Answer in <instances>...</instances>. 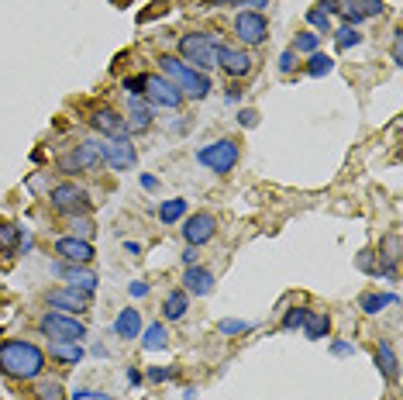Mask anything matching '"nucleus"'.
<instances>
[{
  "mask_svg": "<svg viewBox=\"0 0 403 400\" xmlns=\"http://www.w3.org/2000/svg\"><path fill=\"white\" fill-rule=\"evenodd\" d=\"M0 373L7 380H39L45 373V352L24 339L0 341Z\"/></svg>",
  "mask_w": 403,
  "mask_h": 400,
  "instance_id": "obj_1",
  "label": "nucleus"
},
{
  "mask_svg": "<svg viewBox=\"0 0 403 400\" xmlns=\"http://www.w3.org/2000/svg\"><path fill=\"white\" fill-rule=\"evenodd\" d=\"M159 66L166 69V76H173V83L179 86V94L190 100H204L211 94V80H207V73H200V69H193L186 62H179L176 56H162Z\"/></svg>",
  "mask_w": 403,
  "mask_h": 400,
  "instance_id": "obj_2",
  "label": "nucleus"
},
{
  "mask_svg": "<svg viewBox=\"0 0 403 400\" xmlns=\"http://www.w3.org/2000/svg\"><path fill=\"white\" fill-rule=\"evenodd\" d=\"M217 41H214L211 31H190V35H183L179 39V56L190 62L193 69H214L217 66Z\"/></svg>",
  "mask_w": 403,
  "mask_h": 400,
  "instance_id": "obj_3",
  "label": "nucleus"
},
{
  "mask_svg": "<svg viewBox=\"0 0 403 400\" xmlns=\"http://www.w3.org/2000/svg\"><path fill=\"white\" fill-rule=\"evenodd\" d=\"M196 159H200V166H207L211 173H217V176H228L231 169L238 166V159H242V149H238L234 139H217L211 145H204L196 152Z\"/></svg>",
  "mask_w": 403,
  "mask_h": 400,
  "instance_id": "obj_4",
  "label": "nucleus"
},
{
  "mask_svg": "<svg viewBox=\"0 0 403 400\" xmlns=\"http://www.w3.org/2000/svg\"><path fill=\"white\" fill-rule=\"evenodd\" d=\"M49 200H52V207H56L59 214H69V218H79V214H90V207H94V200L90 194L76 186V183H59L49 190Z\"/></svg>",
  "mask_w": 403,
  "mask_h": 400,
  "instance_id": "obj_5",
  "label": "nucleus"
},
{
  "mask_svg": "<svg viewBox=\"0 0 403 400\" xmlns=\"http://www.w3.org/2000/svg\"><path fill=\"white\" fill-rule=\"evenodd\" d=\"M41 335H49V339L56 341H83L86 339V324L73 314H59V311H49V314H41L39 321Z\"/></svg>",
  "mask_w": 403,
  "mask_h": 400,
  "instance_id": "obj_6",
  "label": "nucleus"
},
{
  "mask_svg": "<svg viewBox=\"0 0 403 400\" xmlns=\"http://www.w3.org/2000/svg\"><path fill=\"white\" fill-rule=\"evenodd\" d=\"M96 145V156H100V162L104 166H111V169H131L134 159H138V152H134V145L131 139H124V141H117V139H94Z\"/></svg>",
  "mask_w": 403,
  "mask_h": 400,
  "instance_id": "obj_7",
  "label": "nucleus"
},
{
  "mask_svg": "<svg viewBox=\"0 0 403 400\" xmlns=\"http://www.w3.org/2000/svg\"><path fill=\"white\" fill-rule=\"evenodd\" d=\"M145 97L152 107H166V111H176L183 104V94L169 76H145Z\"/></svg>",
  "mask_w": 403,
  "mask_h": 400,
  "instance_id": "obj_8",
  "label": "nucleus"
},
{
  "mask_svg": "<svg viewBox=\"0 0 403 400\" xmlns=\"http://www.w3.org/2000/svg\"><path fill=\"white\" fill-rule=\"evenodd\" d=\"M100 156H96V145L94 139L76 145V149H69L66 156H59V173H66V176H76V173H86V169H94Z\"/></svg>",
  "mask_w": 403,
  "mask_h": 400,
  "instance_id": "obj_9",
  "label": "nucleus"
},
{
  "mask_svg": "<svg viewBox=\"0 0 403 400\" xmlns=\"http://www.w3.org/2000/svg\"><path fill=\"white\" fill-rule=\"evenodd\" d=\"M234 35L245 41V45H262L269 39V21L259 11H242L234 18Z\"/></svg>",
  "mask_w": 403,
  "mask_h": 400,
  "instance_id": "obj_10",
  "label": "nucleus"
},
{
  "mask_svg": "<svg viewBox=\"0 0 403 400\" xmlns=\"http://www.w3.org/2000/svg\"><path fill=\"white\" fill-rule=\"evenodd\" d=\"M214 231H217V221H214L211 211H196V214H190L186 224H183V239H186V245H193V249L207 245V241L214 239Z\"/></svg>",
  "mask_w": 403,
  "mask_h": 400,
  "instance_id": "obj_11",
  "label": "nucleus"
},
{
  "mask_svg": "<svg viewBox=\"0 0 403 400\" xmlns=\"http://www.w3.org/2000/svg\"><path fill=\"white\" fill-rule=\"evenodd\" d=\"M90 300H94V294L62 286V290H52V294H49V307H56L59 314H73V318H76L83 311H90Z\"/></svg>",
  "mask_w": 403,
  "mask_h": 400,
  "instance_id": "obj_12",
  "label": "nucleus"
},
{
  "mask_svg": "<svg viewBox=\"0 0 403 400\" xmlns=\"http://www.w3.org/2000/svg\"><path fill=\"white\" fill-rule=\"evenodd\" d=\"M52 273L66 280V286H73V290H83V294H94L96 290V273L90 266H73V262H56L52 266Z\"/></svg>",
  "mask_w": 403,
  "mask_h": 400,
  "instance_id": "obj_13",
  "label": "nucleus"
},
{
  "mask_svg": "<svg viewBox=\"0 0 403 400\" xmlns=\"http://www.w3.org/2000/svg\"><path fill=\"white\" fill-rule=\"evenodd\" d=\"M90 124H94V128L100 131V135H104V139H117V141L131 139V135H128V128H124V118L117 114L114 107H94V114H90Z\"/></svg>",
  "mask_w": 403,
  "mask_h": 400,
  "instance_id": "obj_14",
  "label": "nucleus"
},
{
  "mask_svg": "<svg viewBox=\"0 0 403 400\" xmlns=\"http://www.w3.org/2000/svg\"><path fill=\"white\" fill-rule=\"evenodd\" d=\"M217 66L228 73V76H249L252 73V56L245 52V49H234V45H217Z\"/></svg>",
  "mask_w": 403,
  "mask_h": 400,
  "instance_id": "obj_15",
  "label": "nucleus"
},
{
  "mask_svg": "<svg viewBox=\"0 0 403 400\" xmlns=\"http://www.w3.org/2000/svg\"><path fill=\"white\" fill-rule=\"evenodd\" d=\"M56 256L66 262H73V266H90L94 262V241H83V239H73V235H66V239L56 241Z\"/></svg>",
  "mask_w": 403,
  "mask_h": 400,
  "instance_id": "obj_16",
  "label": "nucleus"
},
{
  "mask_svg": "<svg viewBox=\"0 0 403 400\" xmlns=\"http://www.w3.org/2000/svg\"><path fill=\"white\" fill-rule=\"evenodd\" d=\"M183 290L193 294V297H207L214 290V273L207 266H186V273H183Z\"/></svg>",
  "mask_w": 403,
  "mask_h": 400,
  "instance_id": "obj_17",
  "label": "nucleus"
},
{
  "mask_svg": "<svg viewBox=\"0 0 403 400\" xmlns=\"http://www.w3.org/2000/svg\"><path fill=\"white\" fill-rule=\"evenodd\" d=\"M128 107H131V114L124 118V128H128V135L149 131V128H152V107H149V104H145L141 97H128Z\"/></svg>",
  "mask_w": 403,
  "mask_h": 400,
  "instance_id": "obj_18",
  "label": "nucleus"
},
{
  "mask_svg": "<svg viewBox=\"0 0 403 400\" xmlns=\"http://www.w3.org/2000/svg\"><path fill=\"white\" fill-rule=\"evenodd\" d=\"M376 366H379V373H383L389 383H397V376H400V359H397V352H393V341H379L376 345Z\"/></svg>",
  "mask_w": 403,
  "mask_h": 400,
  "instance_id": "obj_19",
  "label": "nucleus"
},
{
  "mask_svg": "<svg viewBox=\"0 0 403 400\" xmlns=\"http://www.w3.org/2000/svg\"><path fill=\"white\" fill-rule=\"evenodd\" d=\"M114 335L117 339H124V341H131V339L141 335V314H138L134 307H124V311L114 318Z\"/></svg>",
  "mask_w": 403,
  "mask_h": 400,
  "instance_id": "obj_20",
  "label": "nucleus"
},
{
  "mask_svg": "<svg viewBox=\"0 0 403 400\" xmlns=\"http://www.w3.org/2000/svg\"><path fill=\"white\" fill-rule=\"evenodd\" d=\"M49 356L59 359L62 366H79L86 352H83V345H79V341H56V339H52V341H49Z\"/></svg>",
  "mask_w": 403,
  "mask_h": 400,
  "instance_id": "obj_21",
  "label": "nucleus"
},
{
  "mask_svg": "<svg viewBox=\"0 0 403 400\" xmlns=\"http://www.w3.org/2000/svg\"><path fill=\"white\" fill-rule=\"evenodd\" d=\"M186 311H190V294H186V290H169L166 300H162V314H166V321L186 318Z\"/></svg>",
  "mask_w": 403,
  "mask_h": 400,
  "instance_id": "obj_22",
  "label": "nucleus"
},
{
  "mask_svg": "<svg viewBox=\"0 0 403 400\" xmlns=\"http://www.w3.org/2000/svg\"><path fill=\"white\" fill-rule=\"evenodd\" d=\"M310 341H321L327 339V331H331V318H327L324 311H307V321H304V328H300Z\"/></svg>",
  "mask_w": 403,
  "mask_h": 400,
  "instance_id": "obj_23",
  "label": "nucleus"
},
{
  "mask_svg": "<svg viewBox=\"0 0 403 400\" xmlns=\"http://www.w3.org/2000/svg\"><path fill=\"white\" fill-rule=\"evenodd\" d=\"M141 345L149 349V352H162L166 345H169V328L166 324H149V328H141Z\"/></svg>",
  "mask_w": 403,
  "mask_h": 400,
  "instance_id": "obj_24",
  "label": "nucleus"
},
{
  "mask_svg": "<svg viewBox=\"0 0 403 400\" xmlns=\"http://www.w3.org/2000/svg\"><path fill=\"white\" fill-rule=\"evenodd\" d=\"M186 218V197H173L159 204V221L162 224H176V221Z\"/></svg>",
  "mask_w": 403,
  "mask_h": 400,
  "instance_id": "obj_25",
  "label": "nucleus"
},
{
  "mask_svg": "<svg viewBox=\"0 0 403 400\" xmlns=\"http://www.w3.org/2000/svg\"><path fill=\"white\" fill-rule=\"evenodd\" d=\"M21 235H24V228H21V224L0 221V252H4V256H14V249H18Z\"/></svg>",
  "mask_w": 403,
  "mask_h": 400,
  "instance_id": "obj_26",
  "label": "nucleus"
},
{
  "mask_svg": "<svg viewBox=\"0 0 403 400\" xmlns=\"http://www.w3.org/2000/svg\"><path fill=\"white\" fill-rule=\"evenodd\" d=\"M397 300H400L397 294H365V297L359 300V307H362L365 314H379L383 307H393Z\"/></svg>",
  "mask_w": 403,
  "mask_h": 400,
  "instance_id": "obj_27",
  "label": "nucleus"
},
{
  "mask_svg": "<svg viewBox=\"0 0 403 400\" xmlns=\"http://www.w3.org/2000/svg\"><path fill=\"white\" fill-rule=\"evenodd\" d=\"M334 69V59L331 56H324V52H314L307 62V76H314V80H321V76H327Z\"/></svg>",
  "mask_w": 403,
  "mask_h": 400,
  "instance_id": "obj_28",
  "label": "nucleus"
},
{
  "mask_svg": "<svg viewBox=\"0 0 403 400\" xmlns=\"http://www.w3.org/2000/svg\"><path fill=\"white\" fill-rule=\"evenodd\" d=\"M317 45H321V35H317V31H300V35H297V41H293V52L314 56V52H317Z\"/></svg>",
  "mask_w": 403,
  "mask_h": 400,
  "instance_id": "obj_29",
  "label": "nucleus"
},
{
  "mask_svg": "<svg viewBox=\"0 0 403 400\" xmlns=\"http://www.w3.org/2000/svg\"><path fill=\"white\" fill-rule=\"evenodd\" d=\"M334 41H338V49H355V45H362V35H359V28H338V31H331Z\"/></svg>",
  "mask_w": 403,
  "mask_h": 400,
  "instance_id": "obj_30",
  "label": "nucleus"
},
{
  "mask_svg": "<svg viewBox=\"0 0 403 400\" xmlns=\"http://www.w3.org/2000/svg\"><path fill=\"white\" fill-rule=\"evenodd\" d=\"M307 24L317 31V35H331V18H327L321 7H310L307 11Z\"/></svg>",
  "mask_w": 403,
  "mask_h": 400,
  "instance_id": "obj_31",
  "label": "nucleus"
},
{
  "mask_svg": "<svg viewBox=\"0 0 403 400\" xmlns=\"http://www.w3.org/2000/svg\"><path fill=\"white\" fill-rule=\"evenodd\" d=\"M379 256H383L386 262H397L400 259V231H389L383 239V249H379Z\"/></svg>",
  "mask_w": 403,
  "mask_h": 400,
  "instance_id": "obj_32",
  "label": "nucleus"
},
{
  "mask_svg": "<svg viewBox=\"0 0 403 400\" xmlns=\"http://www.w3.org/2000/svg\"><path fill=\"white\" fill-rule=\"evenodd\" d=\"M35 397L39 400H62V383L59 380H41L35 386Z\"/></svg>",
  "mask_w": 403,
  "mask_h": 400,
  "instance_id": "obj_33",
  "label": "nucleus"
},
{
  "mask_svg": "<svg viewBox=\"0 0 403 400\" xmlns=\"http://www.w3.org/2000/svg\"><path fill=\"white\" fill-rule=\"evenodd\" d=\"M217 331H221V335H245V331H252V321L224 318L221 324H217Z\"/></svg>",
  "mask_w": 403,
  "mask_h": 400,
  "instance_id": "obj_34",
  "label": "nucleus"
},
{
  "mask_svg": "<svg viewBox=\"0 0 403 400\" xmlns=\"http://www.w3.org/2000/svg\"><path fill=\"white\" fill-rule=\"evenodd\" d=\"M94 221L86 218V214H79V218H73V239H83V241H90L94 239Z\"/></svg>",
  "mask_w": 403,
  "mask_h": 400,
  "instance_id": "obj_35",
  "label": "nucleus"
},
{
  "mask_svg": "<svg viewBox=\"0 0 403 400\" xmlns=\"http://www.w3.org/2000/svg\"><path fill=\"white\" fill-rule=\"evenodd\" d=\"M355 11H359L362 18H379L386 11V4L383 0H355Z\"/></svg>",
  "mask_w": 403,
  "mask_h": 400,
  "instance_id": "obj_36",
  "label": "nucleus"
},
{
  "mask_svg": "<svg viewBox=\"0 0 403 400\" xmlns=\"http://www.w3.org/2000/svg\"><path fill=\"white\" fill-rule=\"evenodd\" d=\"M304 321H307V307H293L283 314V328L287 331H297V328H304Z\"/></svg>",
  "mask_w": 403,
  "mask_h": 400,
  "instance_id": "obj_37",
  "label": "nucleus"
},
{
  "mask_svg": "<svg viewBox=\"0 0 403 400\" xmlns=\"http://www.w3.org/2000/svg\"><path fill=\"white\" fill-rule=\"evenodd\" d=\"M149 380H152V383L176 380V366H152V369H149Z\"/></svg>",
  "mask_w": 403,
  "mask_h": 400,
  "instance_id": "obj_38",
  "label": "nucleus"
},
{
  "mask_svg": "<svg viewBox=\"0 0 403 400\" xmlns=\"http://www.w3.org/2000/svg\"><path fill=\"white\" fill-rule=\"evenodd\" d=\"M124 90H128V97H145V76H128Z\"/></svg>",
  "mask_w": 403,
  "mask_h": 400,
  "instance_id": "obj_39",
  "label": "nucleus"
},
{
  "mask_svg": "<svg viewBox=\"0 0 403 400\" xmlns=\"http://www.w3.org/2000/svg\"><path fill=\"white\" fill-rule=\"evenodd\" d=\"M234 121H238L242 128H255V124H259V111H252V107H242Z\"/></svg>",
  "mask_w": 403,
  "mask_h": 400,
  "instance_id": "obj_40",
  "label": "nucleus"
},
{
  "mask_svg": "<svg viewBox=\"0 0 403 400\" xmlns=\"http://www.w3.org/2000/svg\"><path fill=\"white\" fill-rule=\"evenodd\" d=\"M372 256H376L372 249H362V252H359V259H355V266H359L362 273H372V266H376V259H372Z\"/></svg>",
  "mask_w": 403,
  "mask_h": 400,
  "instance_id": "obj_41",
  "label": "nucleus"
},
{
  "mask_svg": "<svg viewBox=\"0 0 403 400\" xmlns=\"http://www.w3.org/2000/svg\"><path fill=\"white\" fill-rule=\"evenodd\" d=\"M342 11H345V21H348V28H359V24H362V14H359V11H355V4H352V0H348L345 7H342Z\"/></svg>",
  "mask_w": 403,
  "mask_h": 400,
  "instance_id": "obj_42",
  "label": "nucleus"
},
{
  "mask_svg": "<svg viewBox=\"0 0 403 400\" xmlns=\"http://www.w3.org/2000/svg\"><path fill=\"white\" fill-rule=\"evenodd\" d=\"M293 69H297V52L287 49V52L279 56V73H293Z\"/></svg>",
  "mask_w": 403,
  "mask_h": 400,
  "instance_id": "obj_43",
  "label": "nucleus"
},
{
  "mask_svg": "<svg viewBox=\"0 0 403 400\" xmlns=\"http://www.w3.org/2000/svg\"><path fill=\"white\" fill-rule=\"evenodd\" d=\"M331 356H338V359L355 356V345H352V341H334V345H331Z\"/></svg>",
  "mask_w": 403,
  "mask_h": 400,
  "instance_id": "obj_44",
  "label": "nucleus"
},
{
  "mask_svg": "<svg viewBox=\"0 0 403 400\" xmlns=\"http://www.w3.org/2000/svg\"><path fill=\"white\" fill-rule=\"evenodd\" d=\"M393 62H397V66L403 62V31L400 28L393 31Z\"/></svg>",
  "mask_w": 403,
  "mask_h": 400,
  "instance_id": "obj_45",
  "label": "nucleus"
},
{
  "mask_svg": "<svg viewBox=\"0 0 403 400\" xmlns=\"http://www.w3.org/2000/svg\"><path fill=\"white\" fill-rule=\"evenodd\" d=\"M128 290H131V297H145V294H149V283L134 280V283H128Z\"/></svg>",
  "mask_w": 403,
  "mask_h": 400,
  "instance_id": "obj_46",
  "label": "nucleus"
},
{
  "mask_svg": "<svg viewBox=\"0 0 403 400\" xmlns=\"http://www.w3.org/2000/svg\"><path fill=\"white\" fill-rule=\"evenodd\" d=\"M179 259H183V266H196V249H193V245H186Z\"/></svg>",
  "mask_w": 403,
  "mask_h": 400,
  "instance_id": "obj_47",
  "label": "nucleus"
},
{
  "mask_svg": "<svg viewBox=\"0 0 403 400\" xmlns=\"http://www.w3.org/2000/svg\"><path fill=\"white\" fill-rule=\"evenodd\" d=\"M317 7H324V14H327V18H331V14H338V11H342V7H338V0H321V4H317Z\"/></svg>",
  "mask_w": 403,
  "mask_h": 400,
  "instance_id": "obj_48",
  "label": "nucleus"
},
{
  "mask_svg": "<svg viewBox=\"0 0 403 400\" xmlns=\"http://www.w3.org/2000/svg\"><path fill=\"white\" fill-rule=\"evenodd\" d=\"M141 186L145 190H159V180H155L152 173H141Z\"/></svg>",
  "mask_w": 403,
  "mask_h": 400,
  "instance_id": "obj_49",
  "label": "nucleus"
},
{
  "mask_svg": "<svg viewBox=\"0 0 403 400\" xmlns=\"http://www.w3.org/2000/svg\"><path fill=\"white\" fill-rule=\"evenodd\" d=\"M124 376H128V383H131V386H138V383H141V373H138L134 366H128V373H124Z\"/></svg>",
  "mask_w": 403,
  "mask_h": 400,
  "instance_id": "obj_50",
  "label": "nucleus"
},
{
  "mask_svg": "<svg viewBox=\"0 0 403 400\" xmlns=\"http://www.w3.org/2000/svg\"><path fill=\"white\" fill-rule=\"evenodd\" d=\"M224 97H228L231 104H234V100H242V86H228V94H224Z\"/></svg>",
  "mask_w": 403,
  "mask_h": 400,
  "instance_id": "obj_51",
  "label": "nucleus"
},
{
  "mask_svg": "<svg viewBox=\"0 0 403 400\" xmlns=\"http://www.w3.org/2000/svg\"><path fill=\"white\" fill-rule=\"evenodd\" d=\"M124 252H128V256H138V252H141V245H138V241H124Z\"/></svg>",
  "mask_w": 403,
  "mask_h": 400,
  "instance_id": "obj_52",
  "label": "nucleus"
},
{
  "mask_svg": "<svg viewBox=\"0 0 403 400\" xmlns=\"http://www.w3.org/2000/svg\"><path fill=\"white\" fill-rule=\"evenodd\" d=\"M207 4H211V7H214V4L221 7V4H245V0H207Z\"/></svg>",
  "mask_w": 403,
  "mask_h": 400,
  "instance_id": "obj_53",
  "label": "nucleus"
},
{
  "mask_svg": "<svg viewBox=\"0 0 403 400\" xmlns=\"http://www.w3.org/2000/svg\"><path fill=\"white\" fill-rule=\"evenodd\" d=\"M183 400H196V390H193V386H186V394H183Z\"/></svg>",
  "mask_w": 403,
  "mask_h": 400,
  "instance_id": "obj_54",
  "label": "nucleus"
},
{
  "mask_svg": "<svg viewBox=\"0 0 403 400\" xmlns=\"http://www.w3.org/2000/svg\"><path fill=\"white\" fill-rule=\"evenodd\" d=\"M245 4H252V7H266V0H245ZM245 4H242V7H245Z\"/></svg>",
  "mask_w": 403,
  "mask_h": 400,
  "instance_id": "obj_55",
  "label": "nucleus"
}]
</instances>
